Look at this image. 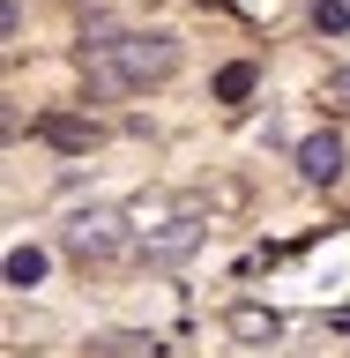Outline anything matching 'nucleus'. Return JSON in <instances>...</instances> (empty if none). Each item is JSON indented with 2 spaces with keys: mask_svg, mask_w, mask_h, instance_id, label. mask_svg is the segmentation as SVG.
Returning <instances> with one entry per match:
<instances>
[{
  "mask_svg": "<svg viewBox=\"0 0 350 358\" xmlns=\"http://www.w3.org/2000/svg\"><path fill=\"white\" fill-rule=\"evenodd\" d=\"M179 67V45L164 38V30H134V38H119L112 52H97V67H89V90L97 97H119V90H150V83H164Z\"/></svg>",
  "mask_w": 350,
  "mask_h": 358,
  "instance_id": "1",
  "label": "nucleus"
},
{
  "mask_svg": "<svg viewBox=\"0 0 350 358\" xmlns=\"http://www.w3.org/2000/svg\"><path fill=\"white\" fill-rule=\"evenodd\" d=\"M60 239H67V254H75V262H105V254H119V246H127V224L112 217V209H89V217L67 224Z\"/></svg>",
  "mask_w": 350,
  "mask_h": 358,
  "instance_id": "2",
  "label": "nucleus"
},
{
  "mask_svg": "<svg viewBox=\"0 0 350 358\" xmlns=\"http://www.w3.org/2000/svg\"><path fill=\"white\" fill-rule=\"evenodd\" d=\"M298 172H306L313 187H335V179H343V134H306V142H298Z\"/></svg>",
  "mask_w": 350,
  "mask_h": 358,
  "instance_id": "3",
  "label": "nucleus"
},
{
  "mask_svg": "<svg viewBox=\"0 0 350 358\" xmlns=\"http://www.w3.org/2000/svg\"><path fill=\"white\" fill-rule=\"evenodd\" d=\"M38 142H52V150H89V142H97V120H75V112H45V120H38Z\"/></svg>",
  "mask_w": 350,
  "mask_h": 358,
  "instance_id": "4",
  "label": "nucleus"
},
{
  "mask_svg": "<svg viewBox=\"0 0 350 358\" xmlns=\"http://www.w3.org/2000/svg\"><path fill=\"white\" fill-rule=\"evenodd\" d=\"M231 336H246V343H276L284 321H276L268 306H231Z\"/></svg>",
  "mask_w": 350,
  "mask_h": 358,
  "instance_id": "5",
  "label": "nucleus"
},
{
  "mask_svg": "<svg viewBox=\"0 0 350 358\" xmlns=\"http://www.w3.org/2000/svg\"><path fill=\"white\" fill-rule=\"evenodd\" d=\"M8 284H15V291L45 284V246H15V254H8Z\"/></svg>",
  "mask_w": 350,
  "mask_h": 358,
  "instance_id": "6",
  "label": "nucleus"
},
{
  "mask_svg": "<svg viewBox=\"0 0 350 358\" xmlns=\"http://www.w3.org/2000/svg\"><path fill=\"white\" fill-rule=\"evenodd\" d=\"M217 97H224V105H246V97H254V67H246V60H231V67L217 75Z\"/></svg>",
  "mask_w": 350,
  "mask_h": 358,
  "instance_id": "7",
  "label": "nucleus"
},
{
  "mask_svg": "<svg viewBox=\"0 0 350 358\" xmlns=\"http://www.w3.org/2000/svg\"><path fill=\"white\" fill-rule=\"evenodd\" d=\"M313 30H321V38H343L350 30V0H313Z\"/></svg>",
  "mask_w": 350,
  "mask_h": 358,
  "instance_id": "8",
  "label": "nucleus"
},
{
  "mask_svg": "<svg viewBox=\"0 0 350 358\" xmlns=\"http://www.w3.org/2000/svg\"><path fill=\"white\" fill-rule=\"evenodd\" d=\"M328 105L350 112V67H335V75H328Z\"/></svg>",
  "mask_w": 350,
  "mask_h": 358,
  "instance_id": "9",
  "label": "nucleus"
}]
</instances>
